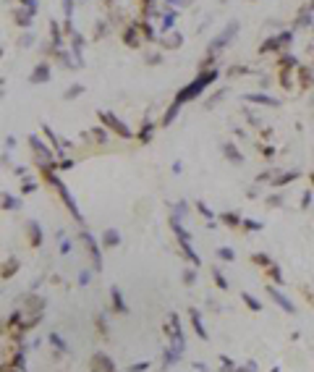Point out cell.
<instances>
[{"mask_svg": "<svg viewBox=\"0 0 314 372\" xmlns=\"http://www.w3.org/2000/svg\"><path fill=\"white\" fill-rule=\"evenodd\" d=\"M267 294H270V296H273V299H275V301L280 304V307H283V310H285L288 315H296V307H294V304H290V301H288V299H285V296H283L280 291H275L273 286H267Z\"/></svg>", "mask_w": 314, "mask_h": 372, "instance_id": "30bf717a", "label": "cell"}, {"mask_svg": "<svg viewBox=\"0 0 314 372\" xmlns=\"http://www.w3.org/2000/svg\"><path fill=\"white\" fill-rule=\"evenodd\" d=\"M280 71H288V69H294V65H296V58L294 55H280Z\"/></svg>", "mask_w": 314, "mask_h": 372, "instance_id": "d4e9b609", "label": "cell"}, {"mask_svg": "<svg viewBox=\"0 0 314 372\" xmlns=\"http://www.w3.org/2000/svg\"><path fill=\"white\" fill-rule=\"evenodd\" d=\"M110 299H113V307H116V312H121V315H126V312H128L126 301H123V296H121V289H113V291H110Z\"/></svg>", "mask_w": 314, "mask_h": 372, "instance_id": "9a60e30c", "label": "cell"}, {"mask_svg": "<svg viewBox=\"0 0 314 372\" xmlns=\"http://www.w3.org/2000/svg\"><path fill=\"white\" fill-rule=\"evenodd\" d=\"M173 228H175V236H178V242H181V249H184V254L194 262V265H199V254L191 249V238H189V233L181 228V226H178V221H175V217H173Z\"/></svg>", "mask_w": 314, "mask_h": 372, "instance_id": "3957f363", "label": "cell"}, {"mask_svg": "<svg viewBox=\"0 0 314 372\" xmlns=\"http://www.w3.org/2000/svg\"><path fill=\"white\" fill-rule=\"evenodd\" d=\"M238 74H246V69H241V65H233V69H231V76H238Z\"/></svg>", "mask_w": 314, "mask_h": 372, "instance_id": "7dc6e473", "label": "cell"}, {"mask_svg": "<svg viewBox=\"0 0 314 372\" xmlns=\"http://www.w3.org/2000/svg\"><path fill=\"white\" fill-rule=\"evenodd\" d=\"M81 242L86 244V249H89V254L95 257V273H100L102 270V257H100V249H97V244H95V238L89 236L86 231H81Z\"/></svg>", "mask_w": 314, "mask_h": 372, "instance_id": "52a82bcc", "label": "cell"}, {"mask_svg": "<svg viewBox=\"0 0 314 372\" xmlns=\"http://www.w3.org/2000/svg\"><path fill=\"white\" fill-rule=\"evenodd\" d=\"M92 134H95V139H97V142H102V144L107 142V137H105V131H102V128H95Z\"/></svg>", "mask_w": 314, "mask_h": 372, "instance_id": "d590c367", "label": "cell"}, {"mask_svg": "<svg viewBox=\"0 0 314 372\" xmlns=\"http://www.w3.org/2000/svg\"><path fill=\"white\" fill-rule=\"evenodd\" d=\"M178 111H181V102H175V100H173V105L168 107V113L163 116V126H170V123H173V118L178 116Z\"/></svg>", "mask_w": 314, "mask_h": 372, "instance_id": "ffe728a7", "label": "cell"}, {"mask_svg": "<svg viewBox=\"0 0 314 372\" xmlns=\"http://www.w3.org/2000/svg\"><path fill=\"white\" fill-rule=\"evenodd\" d=\"M97 327H100V333H102V336H107V325H105L102 317H97Z\"/></svg>", "mask_w": 314, "mask_h": 372, "instance_id": "ee69618b", "label": "cell"}, {"mask_svg": "<svg viewBox=\"0 0 314 372\" xmlns=\"http://www.w3.org/2000/svg\"><path fill=\"white\" fill-rule=\"evenodd\" d=\"M123 42H126L128 48H139V29L137 27H128L123 32Z\"/></svg>", "mask_w": 314, "mask_h": 372, "instance_id": "5bb4252c", "label": "cell"}, {"mask_svg": "<svg viewBox=\"0 0 314 372\" xmlns=\"http://www.w3.org/2000/svg\"><path fill=\"white\" fill-rule=\"evenodd\" d=\"M299 84H301V90H309L311 86V71L309 69H299Z\"/></svg>", "mask_w": 314, "mask_h": 372, "instance_id": "7402d4cb", "label": "cell"}, {"mask_svg": "<svg viewBox=\"0 0 314 372\" xmlns=\"http://www.w3.org/2000/svg\"><path fill=\"white\" fill-rule=\"evenodd\" d=\"M215 79H217V71H205V74H199V76H196L189 86H184V90L175 95V102H181V105H184V102L194 100L201 90H207V84H210V81H215Z\"/></svg>", "mask_w": 314, "mask_h": 372, "instance_id": "7a4b0ae2", "label": "cell"}, {"mask_svg": "<svg viewBox=\"0 0 314 372\" xmlns=\"http://www.w3.org/2000/svg\"><path fill=\"white\" fill-rule=\"evenodd\" d=\"M222 155H226L231 163H236V165H241V152L236 149V144H231V142H226V144H222Z\"/></svg>", "mask_w": 314, "mask_h": 372, "instance_id": "7c38bea8", "label": "cell"}, {"mask_svg": "<svg viewBox=\"0 0 314 372\" xmlns=\"http://www.w3.org/2000/svg\"><path fill=\"white\" fill-rule=\"evenodd\" d=\"M236 32H238V24L233 21V24H228V29H226V32H222V34H220V37H217V39L212 42V48H210V50L215 53L217 48H226V45H228V39H231V37H233Z\"/></svg>", "mask_w": 314, "mask_h": 372, "instance_id": "ba28073f", "label": "cell"}, {"mask_svg": "<svg viewBox=\"0 0 314 372\" xmlns=\"http://www.w3.org/2000/svg\"><path fill=\"white\" fill-rule=\"evenodd\" d=\"M231 372H243V369H231Z\"/></svg>", "mask_w": 314, "mask_h": 372, "instance_id": "6f0895ef", "label": "cell"}, {"mask_svg": "<svg viewBox=\"0 0 314 372\" xmlns=\"http://www.w3.org/2000/svg\"><path fill=\"white\" fill-rule=\"evenodd\" d=\"M58 168H65V170H71V168H74V160H63V163H60Z\"/></svg>", "mask_w": 314, "mask_h": 372, "instance_id": "f907efd6", "label": "cell"}, {"mask_svg": "<svg viewBox=\"0 0 314 372\" xmlns=\"http://www.w3.org/2000/svg\"><path fill=\"white\" fill-rule=\"evenodd\" d=\"M309 200H311V194H304V196H301V207H306V205H309Z\"/></svg>", "mask_w": 314, "mask_h": 372, "instance_id": "f5cc1de1", "label": "cell"}, {"mask_svg": "<svg viewBox=\"0 0 314 372\" xmlns=\"http://www.w3.org/2000/svg\"><path fill=\"white\" fill-rule=\"evenodd\" d=\"M181 39H184L181 34H175V37H170V39L165 42V45H168V48H175V45H181Z\"/></svg>", "mask_w": 314, "mask_h": 372, "instance_id": "e575fe53", "label": "cell"}, {"mask_svg": "<svg viewBox=\"0 0 314 372\" xmlns=\"http://www.w3.org/2000/svg\"><path fill=\"white\" fill-rule=\"evenodd\" d=\"M212 278H215V283H217V286H220L222 291H226V289H228V283H226V278H222V275H220V270H212Z\"/></svg>", "mask_w": 314, "mask_h": 372, "instance_id": "1f68e13d", "label": "cell"}, {"mask_svg": "<svg viewBox=\"0 0 314 372\" xmlns=\"http://www.w3.org/2000/svg\"><path fill=\"white\" fill-rule=\"evenodd\" d=\"M168 3H178V0H168Z\"/></svg>", "mask_w": 314, "mask_h": 372, "instance_id": "680465c9", "label": "cell"}, {"mask_svg": "<svg viewBox=\"0 0 314 372\" xmlns=\"http://www.w3.org/2000/svg\"><path fill=\"white\" fill-rule=\"evenodd\" d=\"M29 144H32V149L37 152V158H39V160H48V163L53 160V152H50L48 147H44V144H42L37 137H29Z\"/></svg>", "mask_w": 314, "mask_h": 372, "instance_id": "8fae6325", "label": "cell"}, {"mask_svg": "<svg viewBox=\"0 0 314 372\" xmlns=\"http://www.w3.org/2000/svg\"><path fill=\"white\" fill-rule=\"evenodd\" d=\"M217 254H220L222 259H228V262L233 259V252H231V249H217Z\"/></svg>", "mask_w": 314, "mask_h": 372, "instance_id": "60d3db41", "label": "cell"}, {"mask_svg": "<svg viewBox=\"0 0 314 372\" xmlns=\"http://www.w3.org/2000/svg\"><path fill=\"white\" fill-rule=\"evenodd\" d=\"M154 126H157V123H149V121L144 123V128L139 131V142H144V144L149 142V137H152V131H154Z\"/></svg>", "mask_w": 314, "mask_h": 372, "instance_id": "cb8c5ba5", "label": "cell"}, {"mask_svg": "<svg viewBox=\"0 0 314 372\" xmlns=\"http://www.w3.org/2000/svg\"><path fill=\"white\" fill-rule=\"evenodd\" d=\"M32 16H34V8H18L16 11V24H21V27L32 24Z\"/></svg>", "mask_w": 314, "mask_h": 372, "instance_id": "2e32d148", "label": "cell"}, {"mask_svg": "<svg viewBox=\"0 0 314 372\" xmlns=\"http://www.w3.org/2000/svg\"><path fill=\"white\" fill-rule=\"evenodd\" d=\"M252 262H254V265H262V268H270L273 265L267 254H252Z\"/></svg>", "mask_w": 314, "mask_h": 372, "instance_id": "f1b7e54d", "label": "cell"}, {"mask_svg": "<svg viewBox=\"0 0 314 372\" xmlns=\"http://www.w3.org/2000/svg\"><path fill=\"white\" fill-rule=\"evenodd\" d=\"M92 372H116V364H113V359H110L107 354L97 352L92 357Z\"/></svg>", "mask_w": 314, "mask_h": 372, "instance_id": "8992f818", "label": "cell"}, {"mask_svg": "<svg viewBox=\"0 0 314 372\" xmlns=\"http://www.w3.org/2000/svg\"><path fill=\"white\" fill-rule=\"evenodd\" d=\"M50 34H53V39H55V42L60 39V29H58V24H55V21L50 24Z\"/></svg>", "mask_w": 314, "mask_h": 372, "instance_id": "f35d334b", "label": "cell"}, {"mask_svg": "<svg viewBox=\"0 0 314 372\" xmlns=\"http://www.w3.org/2000/svg\"><path fill=\"white\" fill-rule=\"evenodd\" d=\"M102 242H105V247H116V244L121 242V236H118L113 228H107V231H105V238H102Z\"/></svg>", "mask_w": 314, "mask_h": 372, "instance_id": "603a6c76", "label": "cell"}, {"mask_svg": "<svg viewBox=\"0 0 314 372\" xmlns=\"http://www.w3.org/2000/svg\"><path fill=\"white\" fill-rule=\"evenodd\" d=\"M189 315H191V325H194L196 336L207 341V333H205V325H201V320H199V312H196V310H189Z\"/></svg>", "mask_w": 314, "mask_h": 372, "instance_id": "e0dca14e", "label": "cell"}, {"mask_svg": "<svg viewBox=\"0 0 314 372\" xmlns=\"http://www.w3.org/2000/svg\"><path fill=\"white\" fill-rule=\"evenodd\" d=\"M29 244H32L34 249L42 244V231H39V226H37V223H29Z\"/></svg>", "mask_w": 314, "mask_h": 372, "instance_id": "ac0fdd59", "label": "cell"}, {"mask_svg": "<svg viewBox=\"0 0 314 372\" xmlns=\"http://www.w3.org/2000/svg\"><path fill=\"white\" fill-rule=\"evenodd\" d=\"M63 11H65V16H71V0H63Z\"/></svg>", "mask_w": 314, "mask_h": 372, "instance_id": "681fc988", "label": "cell"}, {"mask_svg": "<svg viewBox=\"0 0 314 372\" xmlns=\"http://www.w3.org/2000/svg\"><path fill=\"white\" fill-rule=\"evenodd\" d=\"M309 181H311V186H314V173H311V176H309Z\"/></svg>", "mask_w": 314, "mask_h": 372, "instance_id": "9f6ffc18", "label": "cell"}, {"mask_svg": "<svg viewBox=\"0 0 314 372\" xmlns=\"http://www.w3.org/2000/svg\"><path fill=\"white\" fill-rule=\"evenodd\" d=\"M196 207H199V212H201V215H205V217H212V212L207 210V205H201V202H199Z\"/></svg>", "mask_w": 314, "mask_h": 372, "instance_id": "bcb514c9", "label": "cell"}, {"mask_svg": "<svg viewBox=\"0 0 314 372\" xmlns=\"http://www.w3.org/2000/svg\"><path fill=\"white\" fill-rule=\"evenodd\" d=\"M243 226H246V231H259V228H262V226L254 223V221H243Z\"/></svg>", "mask_w": 314, "mask_h": 372, "instance_id": "ab89813d", "label": "cell"}, {"mask_svg": "<svg viewBox=\"0 0 314 372\" xmlns=\"http://www.w3.org/2000/svg\"><path fill=\"white\" fill-rule=\"evenodd\" d=\"M50 343H55V346H58V348H60V352H65V343H63V341H60V338H58V336H55V333H53V336H50Z\"/></svg>", "mask_w": 314, "mask_h": 372, "instance_id": "74e56055", "label": "cell"}, {"mask_svg": "<svg viewBox=\"0 0 314 372\" xmlns=\"http://www.w3.org/2000/svg\"><path fill=\"white\" fill-rule=\"evenodd\" d=\"M100 121H102V123H105L110 131H116L118 137H123V139H131V128H126V126H123V121H118L113 113H105V111H102V113H100Z\"/></svg>", "mask_w": 314, "mask_h": 372, "instance_id": "277c9868", "label": "cell"}, {"mask_svg": "<svg viewBox=\"0 0 314 372\" xmlns=\"http://www.w3.org/2000/svg\"><path fill=\"white\" fill-rule=\"evenodd\" d=\"M264 273H267V278H273L275 283H283V273H280V268H278V265H270Z\"/></svg>", "mask_w": 314, "mask_h": 372, "instance_id": "484cf974", "label": "cell"}, {"mask_svg": "<svg viewBox=\"0 0 314 372\" xmlns=\"http://www.w3.org/2000/svg\"><path fill=\"white\" fill-rule=\"evenodd\" d=\"M34 189H37L34 181H24V186H21V191H24V194H29V191H34Z\"/></svg>", "mask_w": 314, "mask_h": 372, "instance_id": "8d00e7d4", "label": "cell"}, {"mask_svg": "<svg viewBox=\"0 0 314 372\" xmlns=\"http://www.w3.org/2000/svg\"><path fill=\"white\" fill-rule=\"evenodd\" d=\"M13 367H18V369L24 367V352H18V354L13 357Z\"/></svg>", "mask_w": 314, "mask_h": 372, "instance_id": "836d02e7", "label": "cell"}, {"mask_svg": "<svg viewBox=\"0 0 314 372\" xmlns=\"http://www.w3.org/2000/svg\"><path fill=\"white\" fill-rule=\"evenodd\" d=\"M173 18H175L173 13H168V16H165V21H163V29H170V27H173Z\"/></svg>", "mask_w": 314, "mask_h": 372, "instance_id": "7bdbcfd3", "label": "cell"}, {"mask_svg": "<svg viewBox=\"0 0 314 372\" xmlns=\"http://www.w3.org/2000/svg\"><path fill=\"white\" fill-rule=\"evenodd\" d=\"M16 268H18V259H8L6 265H3V278H11L16 273Z\"/></svg>", "mask_w": 314, "mask_h": 372, "instance_id": "4316f807", "label": "cell"}, {"mask_svg": "<svg viewBox=\"0 0 314 372\" xmlns=\"http://www.w3.org/2000/svg\"><path fill=\"white\" fill-rule=\"evenodd\" d=\"M220 223H226L228 228H238V226H241V217H238L236 212H222V215H220Z\"/></svg>", "mask_w": 314, "mask_h": 372, "instance_id": "d6986e66", "label": "cell"}, {"mask_svg": "<svg viewBox=\"0 0 314 372\" xmlns=\"http://www.w3.org/2000/svg\"><path fill=\"white\" fill-rule=\"evenodd\" d=\"M3 372H16V369L13 367H3Z\"/></svg>", "mask_w": 314, "mask_h": 372, "instance_id": "11a10c76", "label": "cell"}, {"mask_svg": "<svg viewBox=\"0 0 314 372\" xmlns=\"http://www.w3.org/2000/svg\"><path fill=\"white\" fill-rule=\"evenodd\" d=\"M39 170H42V176H44V179H48V181H50V184H53V186L58 189L60 200L65 202V207H69V212H71V215L76 217V221H81V215H79V207H76V200H74V196L69 194V186H65V184H63V181H60V179L55 176V173L50 170V165H39Z\"/></svg>", "mask_w": 314, "mask_h": 372, "instance_id": "6da1fadb", "label": "cell"}, {"mask_svg": "<svg viewBox=\"0 0 314 372\" xmlns=\"http://www.w3.org/2000/svg\"><path fill=\"white\" fill-rule=\"evenodd\" d=\"M81 92H84V86H81V84H76V86H71V90H65V95H63V97H65V100H74V97H79Z\"/></svg>", "mask_w": 314, "mask_h": 372, "instance_id": "f546056e", "label": "cell"}, {"mask_svg": "<svg viewBox=\"0 0 314 372\" xmlns=\"http://www.w3.org/2000/svg\"><path fill=\"white\" fill-rule=\"evenodd\" d=\"M273 372H280V369H278V367H275V369H273Z\"/></svg>", "mask_w": 314, "mask_h": 372, "instance_id": "91938a15", "label": "cell"}, {"mask_svg": "<svg viewBox=\"0 0 314 372\" xmlns=\"http://www.w3.org/2000/svg\"><path fill=\"white\" fill-rule=\"evenodd\" d=\"M184 280H186V283H194V273H191V270H189V273H186V275H184Z\"/></svg>", "mask_w": 314, "mask_h": 372, "instance_id": "db71d44e", "label": "cell"}, {"mask_svg": "<svg viewBox=\"0 0 314 372\" xmlns=\"http://www.w3.org/2000/svg\"><path fill=\"white\" fill-rule=\"evenodd\" d=\"M241 299L246 301V307H249L252 312H262V304H259V301H257V299H254L252 294H246V291H241Z\"/></svg>", "mask_w": 314, "mask_h": 372, "instance_id": "44dd1931", "label": "cell"}, {"mask_svg": "<svg viewBox=\"0 0 314 372\" xmlns=\"http://www.w3.org/2000/svg\"><path fill=\"white\" fill-rule=\"evenodd\" d=\"M139 29L144 32V37H147V39H152V37H154V34H152V29H149V24H139Z\"/></svg>", "mask_w": 314, "mask_h": 372, "instance_id": "b9f144b4", "label": "cell"}, {"mask_svg": "<svg viewBox=\"0 0 314 372\" xmlns=\"http://www.w3.org/2000/svg\"><path fill=\"white\" fill-rule=\"evenodd\" d=\"M299 179V173L294 170V173H285V176H278L275 179V186H283V184H290V181H296Z\"/></svg>", "mask_w": 314, "mask_h": 372, "instance_id": "83f0119b", "label": "cell"}, {"mask_svg": "<svg viewBox=\"0 0 314 372\" xmlns=\"http://www.w3.org/2000/svg\"><path fill=\"white\" fill-rule=\"evenodd\" d=\"M142 8H144V13H149L152 11V0H142Z\"/></svg>", "mask_w": 314, "mask_h": 372, "instance_id": "816d5d0a", "label": "cell"}, {"mask_svg": "<svg viewBox=\"0 0 314 372\" xmlns=\"http://www.w3.org/2000/svg\"><path fill=\"white\" fill-rule=\"evenodd\" d=\"M27 304H29V310H34V312H39V310L44 307V301H42V299H37V296H29V299H27Z\"/></svg>", "mask_w": 314, "mask_h": 372, "instance_id": "4dcf8cb0", "label": "cell"}, {"mask_svg": "<svg viewBox=\"0 0 314 372\" xmlns=\"http://www.w3.org/2000/svg\"><path fill=\"white\" fill-rule=\"evenodd\" d=\"M288 42H290V32H283V34H278V37H270L267 42H262V45H259V53H273V50L288 45Z\"/></svg>", "mask_w": 314, "mask_h": 372, "instance_id": "5b68a950", "label": "cell"}, {"mask_svg": "<svg viewBox=\"0 0 314 372\" xmlns=\"http://www.w3.org/2000/svg\"><path fill=\"white\" fill-rule=\"evenodd\" d=\"M243 100H246V102H257V105H270V107L280 105L275 97H267V95H246Z\"/></svg>", "mask_w": 314, "mask_h": 372, "instance_id": "4fadbf2b", "label": "cell"}, {"mask_svg": "<svg viewBox=\"0 0 314 372\" xmlns=\"http://www.w3.org/2000/svg\"><path fill=\"white\" fill-rule=\"evenodd\" d=\"M280 202H283V196H270V200H267V205H273V207L280 205Z\"/></svg>", "mask_w": 314, "mask_h": 372, "instance_id": "c3c4849f", "label": "cell"}, {"mask_svg": "<svg viewBox=\"0 0 314 372\" xmlns=\"http://www.w3.org/2000/svg\"><path fill=\"white\" fill-rule=\"evenodd\" d=\"M29 81H32V84H44V81H50V65H48V63H39L37 69L32 71Z\"/></svg>", "mask_w": 314, "mask_h": 372, "instance_id": "9c48e42d", "label": "cell"}, {"mask_svg": "<svg viewBox=\"0 0 314 372\" xmlns=\"http://www.w3.org/2000/svg\"><path fill=\"white\" fill-rule=\"evenodd\" d=\"M18 202L13 200V196H8V194H3V210H13Z\"/></svg>", "mask_w": 314, "mask_h": 372, "instance_id": "d6a6232c", "label": "cell"}, {"mask_svg": "<svg viewBox=\"0 0 314 372\" xmlns=\"http://www.w3.org/2000/svg\"><path fill=\"white\" fill-rule=\"evenodd\" d=\"M147 367H149V364H147V362H142V364H133V367H131L128 372H144Z\"/></svg>", "mask_w": 314, "mask_h": 372, "instance_id": "f6af8a7d", "label": "cell"}]
</instances>
